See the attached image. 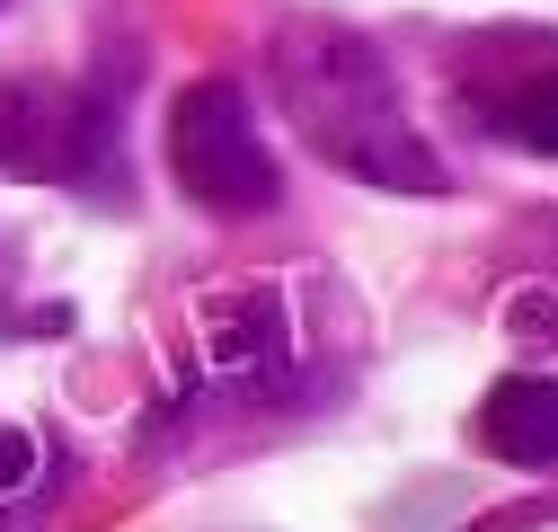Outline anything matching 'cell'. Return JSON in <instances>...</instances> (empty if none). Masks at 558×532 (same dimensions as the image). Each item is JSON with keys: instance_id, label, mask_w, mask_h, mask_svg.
I'll return each instance as SVG.
<instances>
[{"instance_id": "1", "label": "cell", "mask_w": 558, "mask_h": 532, "mask_svg": "<svg viewBox=\"0 0 558 532\" xmlns=\"http://www.w3.org/2000/svg\"><path fill=\"white\" fill-rule=\"evenodd\" d=\"M284 89L302 107V133L355 178H381L399 195H435L444 160L408 133L399 89L364 36H284Z\"/></svg>"}, {"instance_id": "2", "label": "cell", "mask_w": 558, "mask_h": 532, "mask_svg": "<svg viewBox=\"0 0 558 532\" xmlns=\"http://www.w3.org/2000/svg\"><path fill=\"white\" fill-rule=\"evenodd\" d=\"M169 169H178V186L204 214H231V222L275 214V195H284V169H275L266 133H257V116H248V98L231 81L178 89V107H169Z\"/></svg>"}, {"instance_id": "3", "label": "cell", "mask_w": 558, "mask_h": 532, "mask_svg": "<svg viewBox=\"0 0 558 532\" xmlns=\"http://www.w3.org/2000/svg\"><path fill=\"white\" fill-rule=\"evenodd\" d=\"M0 169L45 178V186H81L116 169V116L89 89L62 81H0Z\"/></svg>"}, {"instance_id": "4", "label": "cell", "mask_w": 558, "mask_h": 532, "mask_svg": "<svg viewBox=\"0 0 558 532\" xmlns=\"http://www.w3.org/2000/svg\"><path fill=\"white\" fill-rule=\"evenodd\" d=\"M478 435H487V452L523 461V471H549L558 461V382L506 373L497 390H487V409H478Z\"/></svg>"}, {"instance_id": "5", "label": "cell", "mask_w": 558, "mask_h": 532, "mask_svg": "<svg viewBox=\"0 0 558 532\" xmlns=\"http://www.w3.org/2000/svg\"><path fill=\"white\" fill-rule=\"evenodd\" d=\"M506 124H514V143H523V152L558 160V72L523 81V89H514V107H506Z\"/></svg>"}, {"instance_id": "6", "label": "cell", "mask_w": 558, "mask_h": 532, "mask_svg": "<svg viewBox=\"0 0 558 532\" xmlns=\"http://www.w3.org/2000/svg\"><path fill=\"white\" fill-rule=\"evenodd\" d=\"M36 488H45V444H36L27 426L0 418V506H10V497H36Z\"/></svg>"}, {"instance_id": "7", "label": "cell", "mask_w": 558, "mask_h": 532, "mask_svg": "<svg viewBox=\"0 0 558 532\" xmlns=\"http://www.w3.org/2000/svg\"><path fill=\"white\" fill-rule=\"evenodd\" d=\"M506 319L523 328V338H558V302H549V293H514V302H506Z\"/></svg>"}]
</instances>
